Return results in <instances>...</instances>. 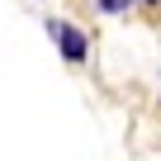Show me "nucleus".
<instances>
[{
	"instance_id": "f257e3e1",
	"label": "nucleus",
	"mask_w": 161,
	"mask_h": 161,
	"mask_svg": "<svg viewBox=\"0 0 161 161\" xmlns=\"http://www.w3.org/2000/svg\"><path fill=\"white\" fill-rule=\"evenodd\" d=\"M47 33H57L66 62H80V57H86V33H80V29H71V24H47Z\"/></svg>"
},
{
	"instance_id": "f03ea898",
	"label": "nucleus",
	"mask_w": 161,
	"mask_h": 161,
	"mask_svg": "<svg viewBox=\"0 0 161 161\" xmlns=\"http://www.w3.org/2000/svg\"><path fill=\"white\" fill-rule=\"evenodd\" d=\"M100 5H104V10H119V5H123V0H100Z\"/></svg>"
}]
</instances>
